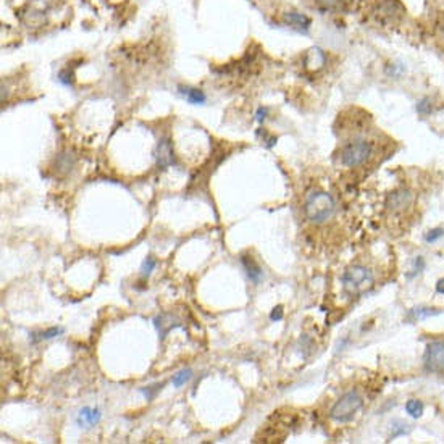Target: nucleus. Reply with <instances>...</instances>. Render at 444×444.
<instances>
[{
	"instance_id": "nucleus-12",
	"label": "nucleus",
	"mask_w": 444,
	"mask_h": 444,
	"mask_svg": "<svg viewBox=\"0 0 444 444\" xmlns=\"http://www.w3.org/2000/svg\"><path fill=\"white\" fill-rule=\"evenodd\" d=\"M402 5L397 0H385L380 5V17L386 21H396L402 17Z\"/></svg>"
},
{
	"instance_id": "nucleus-16",
	"label": "nucleus",
	"mask_w": 444,
	"mask_h": 444,
	"mask_svg": "<svg viewBox=\"0 0 444 444\" xmlns=\"http://www.w3.org/2000/svg\"><path fill=\"white\" fill-rule=\"evenodd\" d=\"M191 378H193V372H191V368H183V370H179L176 375H173L171 383H173L175 388H181L183 385H186Z\"/></svg>"
},
{
	"instance_id": "nucleus-23",
	"label": "nucleus",
	"mask_w": 444,
	"mask_h": 444,
	"mask_svg": "<svg viewBox=\"0 0 444 444\" xmlns=\"http://www.w3.org/2000/svg\"><path fill=\"white\" fill-rule=\"evenodd\" d=\"M444 236V230L443 228H435L431 231H428L426 236H425V241L426 242H436L438 239H441Z\"/></svg>"
},
{
	"instance_id": "nucleus-20",
	"label": "nucleus",
	"mask_w": 444,
	"mask_h": 444,
	"mask_svg": "<svg viewBox=\"0 0 444 444\" xmlns=\"http://www.w3.org/2000/svg\"><path fill=\"white\" fill-rule=\"evenodd\" d=\"M161 388H163V385L145 386V388H142V390H141V392H142V394L145 396V399H147V401H152L154 397H155V394H157V392L161 390Z\"/></svg>"
},
{
	"instance_id": "nucleus-7",
	"label": "nucleus",
	"mask_w": 444,
	"mask_h": 444,
	"mask_svg": "<svg viewBox=\"0 0 444 444\" xmlns=\"http://www.w3.org/2000/svg\"><path fill=\"white\" fill-rule=\"evenodd\" d=\"M326 65V53L323 52L320 47H312L304 55V67L309 71L315 73Z\"/></svg>"
},
{
	"instance_id": "nucleus-26",
	"label": "nucleus",
	"mask_w": 444,
	"mask_h": 444,
	"mask_svg": "<svg viewBox=\"0 0 444 444\" xmlns=\"http://www.w3.org/2000/svg\"><path fill=\"white\" fill-rule=\"evenodd\" d=\"M266 113H268V108H259V112H257V121H264L266 118Z\"/></svg>"
},
{
	"instance_id": "nucleus-24",
	"label": "nucleus",
	"mask_w": 444,
	"mask_h": 444,
	"mask_svg": "<svg viewBox=\"0 0 444 444\" xmlns=\"http://www.w3.org/2000/svg\"><path fill=\"white\" fill-rule=\"evenodd\" d=\"M317 5L321 8H326V10H331V8H336L337 5H339L342 0H315Z\"/></svg>"
},
{
	"instance_id": "nucleus-13",
	"label": "nucleus",
	"mask_w": 444,
	"mask_h": 444,
	"mask_svg": "<svg viewBox=\"0 0 444 444\" xmlns=\"http://www.w3.org/2000/svg\"><path fill=\"white\" fill-rule=\"evenodd\" d=\"M154 325L157 328L160 337L163 339V337L170 333V330H173L175 326H179V321L171 314H161L154 319Z\"/></svg>"
},
{
	"instance_id": "nucleus-3",
	"label": "nucleus",
	"mask_w": 444,
	"mask_h": 444,
	"mask_svg": "<svg viewBox=\"0 0 444 444\" xmlns=\"http://www.w3.org/2000/svg\"><path fill=\"white\" fill-rule=\"evenodd\" d=\"M363 406V401L360 394L357 391H347L346 394L339 397V401H336L335 406L331 407L330 417L331 420L337 423H347L355 417V413L360 410Z\"/></svg>"
},
{
	"instance_id": "nucleus-2",
	"label": "nucleus",
	"mask_w": 444,
	"mask_h": 444,
	"mask_svg": "<svg viewBox=\"0 0 444 444\" xmlns=\"http://www.w3.org/2000/svg\"><path fill=\"white\" fill-rule=\"evenodd\" d=\"M342 289L349 296H359L373 286V275L367 266L354 265L341 276Z\"/></svg>"
},
{
	"instance_id": "nucleus-4",
	"label": "nucleus",
	"mask_w": 444,
	"mask_h": 444,
	"mask_svg": "<svg viewBox=\"0 0 444 444\" xmlns=\"http://www.w3.org/2000/svg\"><path fill=\"white\" fill-rule=\"evenodd\" d=\"M373 152L372 144L365 139H355L346 144L341 150V163L347 168H355L363 165Z\"/></svg>"
},
{
	"instance_id": "nucleus-8",
	"label": "nucleus",
	"mask_w": 444,
	"mask_h": 444,
	"mask_svg": "<svg viewBox=\"0 0 444 444\" xmlns=\"http://www.w3.org/2000/svg\"><path fill=\"white\" fill-rule=\"evenodd\" d=\"M410 204H412V194L406 189L394 191V193H391L386 199V207L392 212L406 210Z\"/></svg>"
},
{
	"instance_id": "nucleus-22",
	"label": "nucleus",
	"mask_w": 444,
	"mask_h": 444,
	"mask_svg": "<svg viewBox=\"0 0 444 444\" xmlns=\"http://www.w3.org/2000/svg\"><path fill=\"white\" fill-rule=\"evenodd\" d=\"M438 312H433V309H413L412 312H410V315L412 317H415V319H426V317H430V315H436Z\"/></svg>"
},
{
	"instance_id": "nucleus-17",
	"label": "nucleus",
	"mask_w": 444,
	"mask_h": 444,
	"mask_svg": "<svg viewBox=\"0 0 444 444\" xmlns=\"http://www.w3.org/2000/svg\"><path fill=\"white\" fill-rule=\"evenodd\" d=\"M406 412H407L410 417H413V418L422 417V413H423V404H422L420 401H417V399L407 401V404H406Z\"/></svg>"
},
{
	"instance_id": "nucleus-28",
	"label": "nucleus",
	"mask_w": 444,
	"mask_h": 444,
	"mask_svg": "<svg viewBox=\"0 0 444 444\" xmlns=\"http://www.w3.org/2000/svg\"><path fill=\"white\" fill-rule=\"evenodd\" d=\"M441 34H443V37H444V23H443V26H441Z\"/></svg>"
},
{
	"instance_id": "nucleus-10",
	"label": "nucleus",
	"mask_w": 444,
	"mask_h": 444,
	"mask_svg": "<svg viewBox=\"0 0 444 444\" xmlns=\"http://www.w3.org/2000/svg\"><path fill=\"white\" fill-rule=\"evenodd\" d=\"M283 21H284L287 26L291 28H296L299 29V31H307V29L310 28L312 24V19L307 17L304 13H299V12H287L283 15Z\"/></svg>"
},
{
	"instance_id": "nucleus-1",
	"label": "nucleus",
	"mask_w": 444,
	"mask_h": 444,
	"mask_svg": "<svg viewBox=\"0 0 444 444\" xmlns=\"http://www.w3.org/2000/svg\"><path fill=\"white\" fill-rule=\"evenodd\" d=\"M305 215L312 223H325L335 213V200L328 193L317 191L312 193L305 200Z\"/></svg>"
},
{
	"instance_id": "nucleus-11",
	"label": "nucleus",
	"mask_w": 444,
	"mask_h": 444,
	"mask_svg": "<svg viewBox=\"0 0 444 444\" xmlns=\"http://www.w3.org/2000/svg\"><path fill=\"white\" fill-rule=\"evenodd\" d=\"M241 265L242 268H244L247 278H249L254 284H259L262 276H264V270L260 268V265L257 264V262L252 259L249 255H242L241 257Z\"/></svg>"
},
{
	"instance_id": "nucleus-14",
	"label": "nucleus",
	"mask_w": 444,
	"mask_h": 444,
	"mask_svg": "<svg viewBox=\"0 0 444 444\" xmlns=\"http://www.w3.org/2000/svg\"><path fill=\"white\" fill-rule=\"evenodd\" d=\"M181 94L184 95V99L188 100L189 104H194V105H202L207 100L205 94L194 88H183L181 89Z\"/></svg>"
},
{
	"instance_id": "nucleus-19",
	"label": "nucleus",
	"mask_w": 444,
	"mask_h": 444,
	"mask_svg": "<svg viewBox=\"0 0 444 444\" xmlns=\"http://www.w3.org/2000/svg\"><path fill=\"white\" fill-rule=\"evenodd\" d=\"M431 108H433L431 100L428 99V97H423L422 100H418V102H417V112L420 113V115H430L431 113Z\"/></svg>"
},
{
	"instance_id": "nucleus-25",
	"label": "nucleus",
	"mask_w": 444,
	"mask_h": 444,
	"mask_svg": "<svg viewBox=\"0 0 444 444\" xmlns=\"http://www.w3.org/2000/svg\"><path fill=\"white\" fill-rule=\"evenodd\" d=\"M270 320H271V321H280V320H283V307H281V305L275 307V309L271 310Z\"/></svg>"
},
{
	"instance_id": "nucleus-5",
	"label": "nucleus",
	"mask_w": 444,
	"mask_h": 444,
	"mask_svg": "<svg viewBox=\"0 0 444 444\" xmlns=\"http://www.w3.org/2000/svg\"><path fill=\"white\" fill-rule=\"evenodd\" d=\"M423 365L426 372L443 373L444 372V341H431L426 346L425 355H423Z\"/></svg>"
},
{
	"instance_id": "nucleus-9",
	"label": "nucleus",
	"mask_w": 444,
	"mask_h": 444,
	"mask_svg": "<svg viewBox=\"0 0 444 444\" xmlns=\"http://www.w3.org/2000/svg\"><path fill=\"white\" fill-rule=\"evenodd\" d=\"M102 420V412L97 407H83L78 413L76 423L79 426H94Z\"/></svg>"
},
{
	"instance_id": "nucleus-6",
	"label": "nucleus",
	"mask_w": 444,
	"mask_h": 444,
	"mask_svg": "<svg viewBox=\"0 0 444 444\" xmlns=\"http://www.w3.org/2000/svg\"><path fill=\"white\" fill-rule=\"evenodd\" d=\"M154 157L157 160L159 168H168L175 163V152H173V145H171L170 139H160L157 147H155Z\"/></svg>"
},
{
	"instance_id": "nucleus-21",
	"label": "nucleus",
	"mask_w": 444,
	"mask_h": 444,
	"mask_svg": "<svg viewBox=\"0 0 444 444\" xmlns=\"http://www.w3.org/2000/svg\"><path fill=\"white\" fill-rule=\"evenodd\" d=\"M404 65L402 63H391V65H388V68H386V73L390 74V76H392V78H397V76H401V74L404 73Z\"/></svg>"
},
{
	"instance_id": "nucleus-27",
	"label": "nucleus",
	"mask_w": 444,
	"mask_h": 444,
	"mask_svg": "<svg viewBox=\"0 0 444 444\" xmlns=\"http://www.w3.org/2000/svg\"><path fill=\"white\" fill-rule=\"evenodd\" d=\"M436 292H440V294H444V278L436 283Z\"/></svg>"
},
{
	"instance_id": "nucleus-18",
	"label": "nucleus",
	"mask_w": 444,
	"mask_h": 444,
	"mask_svg": "<svg viewBox=\"0 0 444 444\" xmlns=\"http://www.w3.org/2000/svg\"><path fill=\"white\" fill-rule=\"evenodd\" d=\"M155 266H157V260L152 259V257H147V259L142 262V265H141V275H142L144 278H149L150 273L155 270Z\"/></svg>"
},
{
	"instance_id": "nucleus-15",
	"label": "nucleus",
	"mask_w": 444,
	"mask_h": 444,
	"mask_svg": "<svg viewBox=\"0 0 444 444\" xmlns=\"http://www.w3.org/2000/svg\"><path fill=\"white\" fill-rule=\"evenodd\" d=\"M63 333V328L62 326H52L49 328V330L45 331H40V333H33V342H37V341H47V339H53V337L60 336Z\"/></svg>"
}]
</instances>
